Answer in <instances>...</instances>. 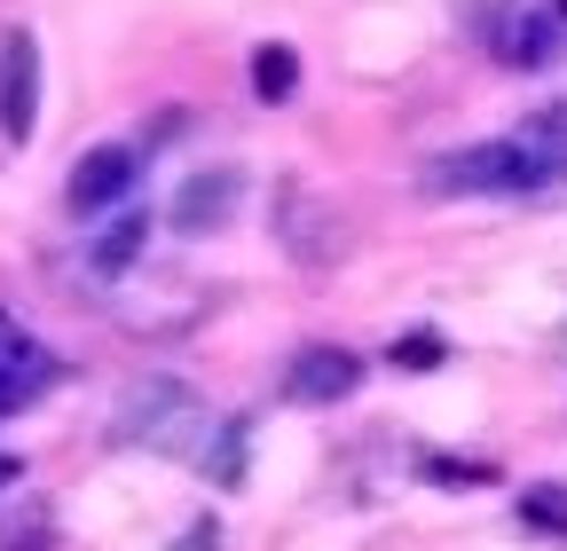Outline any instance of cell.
Segmentation results:
<instances>
[{
  "instance_id": "1",
  "label": "cell",
  "mask_w": 567,
  "mask_h": 551,
  "mask_svg": "<svg viewBox=\"0 0 567 551\" xmlns=\"http://www.w3.org/2000/svg\"><path fill=\"white\" fill-rule=\"evenodd\" d=\"M559 174H567V111H544L520 134H496V143H465V150L434 158L425 189L434 197H528V189H551Z\"/></svg>"
},
{
  "instance_id": "2",
  "label": "cell",
  "mask_w": 567,
  "mask_h": 551,
  "mask_svg": "<svg viewBox=\"0 0 567 551\" xmlns=\"http://www.w3.org/2000/svg\"><path fill=\"white\" fill-rule=\"evenodd\" d=\"M205 434H213V409H197L182 378H142L111 409V441L118 449H151V457H182L189 465Z\"/></svg>"
},
{
  "instance_id": "3",
  "label": "cell",
  "mask_w": 567,
  "mask_h": 551,
  "mask_svg": "<svg viewBox=\"0 0 567 551\" xmlns=\"http://www.w3.org/2000/svg\"><path fill=\"white\" fill-rule=\"evenodd\" d=\"M481 40L496 48V63H513V72H544L567 48V0H488Z\"/></svg>"
},
{
  "instance_id": "4",
  "label": "cell",
  "mask_w": 567,
  "mask_h": 551,
  "mask_svg": "<svg viewBox=\"0 0 567 551\" xmlns=\"http://www.w3.org/2000/svg\"><path fill=\"white\" fill-rule=\"evenodd\" d=\"M276 237H284V252H292L300 268H331L347 252V221L331 214L308 181H284L276 189Z\"/></svg>"
},
{
  "instance_id": "5",
  "label": "cell",
  "mask_w": 567,
  "mask_h": 551,
  "mask_svg": "<svg viewBox=\"0 0 567 551\" xmlns=\"http://www.w3.org/2000/svg\"><path fill=\"white\" fill-rule=\"evenodd\" d=\"M134 181H142V150H134V143H95V150L71 158L63 205H71V214H118Z\"/></svg>"
},
{
  "instance_id": "6",
  "label": "cell",
  "mask_w": 567,
  "mask_h": 551,
  "mask_svg": "<svg viewBox=\"0 0 567 551\" xmlns=\"http://www.w3.org/2000/svg\"><path fill=\"white\" fill-rule=\"evenodd\" d=\"M40 134V40L17 24L0 32V143H32Z\"/></svg>"
},
{
  "instance_id": "7",
  "label": "cell",
  "mask_w": 567,
  "mask_h": 551,
  "mask_svg": "<svg viewBox=\"0 0 567 551\" xmlns=\"http://www.w3.org/2000/svg\"><path fill=\"white\" fill-rule=\"evenodd\" d=\"M354 386H363V363H354L347 347H323V339L284 363V402H300V409H331V402H347Z\"/></svg>"
},
{
  "instance_id": "8",
  "label": "cell",
  "mask_w": 567,
  "mask_h": 551,
  "mask_svg": "<svg viewBox=\"0 0 567 551\" xmlns=\"http://www.w3.org/2000/svg\"><path fill=\"white\" fill-rule=\"evenodd\" d=\"M237 197H245V181H237L229 166L189 174V181L174 189V229H182V237H213V229H229V221H237Z\"/></svg>"
},
{
  "instance_id": "9",
  "label": "cell",
  "mask_w": 567,
  "mask_h": 551,
  "mask_svg": "<svg viewBox=\"0 0 567 551\" xmlns=\"http://www.w3.org/2000/svg\"><path fill=\"white\" fill-rule=\"evenodd\" d=\"M142 245H151V214H142V205H118V221H111V229L95 237L87 268H95V276H126Z\"/></svg>"
},
{
  "instance_id": "10",
  "label": "cell",
  "mask_w": 567,
  "mask_h": 551,
  "mask_svg": "<svg viewBox=\"0 0 567 551\" xmlns=\"http://www.w3.org/2000/svg\"><path fill=\"white\" fill-rule=\"evenodd\" d=\"M245 434H252L245 418H213V434L197 441L189 465H197L205 480H221V489H237V480H245Z\"/></svg>"
},
{
  "instance_id": "11",
  "label": "cell",
  "mask_w": 567,
  "mask_h": 551,
  "mask_svg": "<svg viewBox=\"0 0 567 551\" xmlns=\"http://www.w3.org/2000/svg\"><path fill=\"white\" fill-rule=\"evenodd\" d=\"M252 95L260 103H292L300 95V55L284 48V40H260L252 48Z\"/></svg>"
},
{
  "instance_id": "12",
  "label": "cell",
  "mask_w": 567,
  "mask_h": 551,
  "mask_svg": "<svg viewBox=\"0 0 567 551\" xmlns=\"http://www.w3.org/2000/svg\"><path fill=\"white\" fill-rule=\"evenodd\" d=\"M48 543H55L48 505H9L0 512V551H48Z\"/></svg>"
},
{
  "instance_id": "13",
  "label": "cell",
  "mask_w": 567,
  "mask_h": 551,
  "mask_svg": "<svg viewBox=\"0 0 567 551\" xmlns=\"http://www.w3.org/2000/svg\"><path fill=\"white\" fill-rule=\"evenodd\" d=\"M520 528L567 536V489H559V480H536V489H520Z\"/></svg>"
},
{
  "instance_id": "14",
  "label": "cell",
  "mask_w": 567,
  "mask_h": 551,
  "mask_svg": "<svg viewBox=\"0 0 567 551\" xmlns=\"http://www.w3.org/2000/svg\"><path fill=\"white\" fill-rule=\"evenodd\" d=\"M32 363H48V355L32 347V331H24L17 315H0V378H9V371H32Z\"/></svg>"
},
{
  "instance_id": "15",
  "label": "cell",
  "mask_w": 567,
  "mask_h": 551,
  "mask_svg": "<svg viewBox=\"0 0 567 551\" xmlns=\"http://www.w3.org/2000/svg\"><path fill=\"white\" fill-rule=\"evenodd\" d=\"M48 378H55V363H32V371H9V378H0V418H9V409H24L32 394H48Z\"/></svg>"
},
{
  "instance_id": "16",
  "label": "cell",
  "mask_w": 567,
  "mask_h": 551,
  "mask_svg": "<svg viewBox=\"0 0 567 551\" xmlns=\"http://www.w3.org/2000/svg\"><path fill=\"white\" fill-rule=\"evenodd\" d=\"M394 363H402V371H434V363H442V339H434V331H410L402 347H394Z\"/></svg>"
},
{
  "instance_id": "17",
  "label": "cell",
  "mask_w": 567,
  "mask_h": 551,
  "mask_svg": "<svg viewBox=\"0 0 567 551\" xmlns=\"http://www.w3.org/2000/svg\"><path fill=\"white\" fill-rule=\"evenodd\" d=\"M425 480H488L481 465H450V457H425Z\"/></svg>"
},
{
  "instance_id": "18",
  "label": "cell",
  "mask_w": 567,
  "mask_h": 551,
  "mask_svg": "<svg viewBox=\"0 0 567 551\" xmlns=\"http://www.w3.org/2000/svg\"><path fill=\"white\" fill-rule=\"evenodd\" d=\"M174 551H221V528H213V520H197V528H189Z\"/></svg>"
},
{
  "instance_id": "19",
  "label": "cell",
  "mask_w": 567,
  "mask_h": 551,
  "mask_svg": "<svg viewBox=\"0 0 567 551\" xmlns=\"http://www.w3.org/2000/svg\"><path fill=\"white\" fill-rule=\"evenodd\" d=\"M17 480H24V465H17V457H0V497H17Z\"/></svg>"
}]
</instances>
